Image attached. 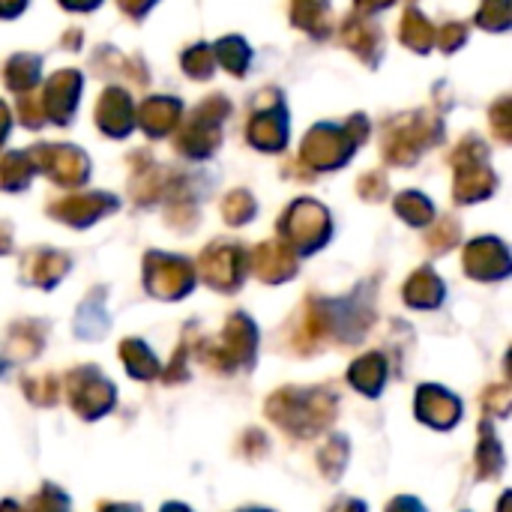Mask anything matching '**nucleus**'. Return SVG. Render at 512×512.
<instances>
[{"instance_id": "obj_1", "label": "nucleus", "mask_w": 512, "mask_h": 512, "mask_svg": "<svg viewBox=\"0 0 512 512\" xmlns=\"http://www.w3.org/2000/svg\"><path fill=\"white\" fill-rule=\"evenodd\" d=\"M333 396L324 390H282L270 399V414L279 420V426L309 438L333 417Z\"/></svg>"}, {"instance_id": "obj_2", "label": "nucleus", "mask_w": 512, "mask_h": 512, "mask_svg": "<svg viewBox=\"0 0 512 512\" xmlns=\"http://www.w3.org/2000/svg\"><path fill=\"white\" fill-rule=\"evenodd\" d=\"M69 393H72L75 411L84 420H96V417L108 414L114 405V387L108 381H102L99 375H93V369H84L81 375H75L69 384Z\"/></svg>"}, {"instance_id": "obj_3", "label": "nucleus", "mask_w": 512, "mask_h": 512, "mask_svg": "<svg viewBox=\"0 0 512 512\" xmlns=\"http://www.w3.org/2000/svg\"><path fill=\"white\" fill-rule=\"evenodd\" d=\"M414 408H417V417H420L423 423L435 426V429H450V426H456L459 417H462V402H459L453 393H447V390H441V387H432V384L420 390Z\"/></svg>"}, {"instance_id": "obj_4", "label": "nucleus", "mask_w": 512, "mask_h": 512, "mask_svg": "<svg viewBox=\"0 0 512 512\" xmlns=\"http://www.w3.org/2000/svg\"><path fill=\"white\" fill-rule=\"evenodd\" d=\"M384 381H387V372H384L381 357H363V360L354 363V369H351V384H354L360 393L372 396V399L381 393Z\"/></svg>"}, {"instance_id": "obj_5", "label": "nucleus", "mask_w": 512, "mask_h": 512, "mask_svg": "<svg viewBox=\"0 0 512 512\" xmlns=\"http://www.w3.org/2000/svg\"><path fill=\"white\" fill-rule=\"evenodd\" d=\"M123 360H126V366L132 369V375L135 378H153L156 375V360L144 351V345H123Z\"/></svg>"}, {"instance_id": "obj_6", "label": "nucleus", "mask_w": 512, "mask_h": 512, "mask_svg": "<svg viewBox=\"0 0 512 512\" xmlns=\"http://www.w3.org/2000/svg\"><path fill=\"white\" fill-rule=\"evenodd\" d=\"M321 462L330 468V477H339V471L345 468V462H348V441H342V438H333L327 447H324V453H321Z\"/></svg>"}, {"instance_id": "obj_7", "label": "nucleus", "mask_w": 512, "mask_h": 512, "mask_svg": "<svg viewBox=\"0 0 512 512\" xmlns=\"http://www.w3.org/2000/svg\"><path fill=\"white\" fill-rule=\"evenodd\" d=\"M30 512H69V504H66V498H63L57 489H45V492L30 504Z\"/></svg>"}, {"instance_id": "obj_8", "label": "nucleus", "mask_w": 512, "mask_h": 512, "mask_svg": "<svg viewBox=\"0 0 512 512\" xmlns=\"http://www.w3.org/2000/svg\"><path fill=\"white\" fill-rule=\"evenodd\" d=\"M387 512H426V510H423V504H417L414 498H399V501H393V504H390V510Z\"/></svg>"}, {"instance_id": "obj_9", "label": "nucleus", "mask_w": 512, "mask_h": 512, "mask_svg": "<svg viewBox=\"0 0 512 512\" xmlns=\"http://www.w3.org/2000/svg\"><path fill=\"white\" fill-rule=\"evenodd\" d=\"M102 512H138V507H123V504H120V507H105Z\"/></svg>"}, {"instance_id": "obj_10", "label": "nucleus", "mask_w": 512, "mask_h": 512, "mask_svg": "<svg viewBox=\"0 0 512 512\" xmlns=\"http://www.w3.org/2000/svg\"><path fill=\"white\" fill-rule=\"evenodd\" d=\"M162 512H189V510H186V507H180V504H168Z\"/></svg>"}, {"instance_id": "obj_11", "label": "nucleus", "mask_w": 512, "mask_h": 512, "mask_svg": "<svg viewBox=\"0 0 512 512\" xmlns=\"http://www.w3.org/2000/svg\"><path fill=\"white\" fill-rule=\"evenodd\" d=\"M0 512H18V507H15V504H3V507H0Z\"/></svg>"}, {"instance_id": "obj_12", "label": "nucleus", "mask_w": 512, "mask_h": 512, "mask_svg": "<svg viewBox=\"0 0 512 512\" xmlns=\"http://www.w3.org/2000/svg\"><path fill=\"white\" fill-rule=\"evenodd\" d=\"M243 512H267V510H243Z\"/></svg>"}]
</instances>
